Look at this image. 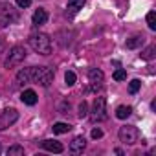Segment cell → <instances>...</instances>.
I'll use <instances>...</instances> for the list:
<instances>
[{
	"label": "cell",
	"mask_w": 156,
	"mask_h": 156,
	"mask_svg": "<svg viewBox=\"0 0 156 156\" xmlns=\"http://www.w3.org/2000/svg\"><path fill=\"white\" fill-rule=\"evenodd\" d=\"M30 46L33 51L41 55H50L51 53V39L46 33H33L30 37Z\"/></svg>",
	"instance_id": "cell-1"
},
{
	"label": "cell",
	"mask_w": 156,
	"mask_h": 156,
	"mask_svg": "<svg viewBox=\"0 0 156 156\" xmlns=\"http://www.w3.org/2000/svg\"><path fill=\"white\" fill-rule=\"evenodd\" d=\"M88 116H90V119L94 123L105 121L107 119V99L105 98H96L94 103H92V108H90Z\"/></svg>",
	"instance_id": "cell-2"
},
{
	"label": "cell",
	"mask_w": 156,
	"mask_h": 156,
	"mask_svg": "<svg viewBox=\"0 0 156 156\" xmlns=\"http://www.w3.org/2000/svg\"><path fill=\"white\" fill-rule=\"evenodd\" d=\"M26 48L24 46H13L11 50H9V55L6 57V62H4V68H15V66H19L24 59H26Z\"/></svg>",
	"instance_id": "cell-3"
},
{
	"label": "cell",
	"mask_w": 156,
	"mask_h": 156,
	"mask_svg": "<svg viewBox=\"0 0 156 156\" xmlns=\"http://www.w3.org/2000/svg\"><path fill=\"white\" fill-rule=\"evenodd\" d=\"M33 81L41 87H50L53 81V72L48 66H33Z\"/></svg>",
	"instance_id": "cell-4"
},
{
	"label": "cell",
	"mask_w": 156,
	"mask_h": 156,
	"mask_svg": "<svg viewBox=\"0 0 156 156\" xmlns=\"http://www.w3.org/2000/svg\"><path fill=\"white\" fill-rule=\"evenodd\" d=\"M19 20L17 9H13L11 4H0V28H6Z\"/></svg>",
	"instance_id": "cell-5"
},
{
	"label": "cell",
	"mask_w": 156,
	"mask_h": 156,
	"mask_svg": "<svg viewBox=\"0 0 156 156\" xmlns=\"http://www.w3.org/2000/svg\"><path fill=\"white\" fill-rule=\"evenodd\" d=\"M118 134H119V141H123L127 145H134L140 140V130L134 125H123Z\"/></svg>",
	"instance_id": "cell-6"
},
{
	"label": "cell",
	"mask_w": 156,
	"mask_h": 156,
	"mask_svg": "<svg viewBox=\"0 0 156 156\" xmlns=\"http://www.w3.org/2000/svg\"><path fill=\"white\" fill-rule=\"evenodd\" d=\"M19 119V110L9 107V108H4L0 112V130H6L8 127H11L15 121Z\"/></svg>",
	"instance_id": "cell-7"
},
{
	"label": "cell",
	"mask_w": 156,
	"mask_h": 156,
	"mask_svg": "<svg viewBox=\"0 0 156 156\" xmlns=\"http://www.w3.org/2000/svg\"><path fill=\"white\" fill-rule=\"evenodd\" d=\"M31 81H33V66L24 68V70H20V72L17 73L15 85H17V87H24V85H28V83H31Z\"/></svg>",
	"instance_id": "cell-8"
},
{
	"label": "cell",
	"mask_w": 156,
	"mask_h": 156,
	"mask_svg": "<svg viewBox=\"0 0 156 156\" xmlns=\"http://www.w3.org/2000/svg\"><path fill=\"white\" fill-rule=\"evenodd\" d=\"M88 81H90L92 88L96 90V88H99V87L103 85V81H105V73H103L101 70H98V68H90V70H88Z\"/></svg>",
	"instance_id": "cell-9"
},
{
	"label": "cell",
	"mask_w": 156,
	"mask_h": 156,
	"mask_svg": "<svg viewBox=\"0 0 156 156\" xmlns=\"http://www.w3.org/2000/svg\"><path fill=\"white\" fill-rule=\"evenodd\" d=\"M85 147H87V140H85V136H75V138L70 141V152H73V154L83 152Z\"/></svg>",
	"instance_id": "cell-10"
},
{
	"label": "cell",
	"mask_w": 156,
	"mask_h": 156,
	"mask_svg": "<svg viewBox=\"0 0 156 156\" xmlns=\"http://www.w3.org/2000/svg\"><path fill=\"white\" fill-rule=\"evenodd\" d=\"M41 147L46 149V151H50V152H55V154H61L64 151L62 143L61 141H55V140H44V141H41Z\"/></svg>",
	"instance_id": "cell-11"
},
{
	"label": "cell",
	"mask_w": 156,
	"mask_h": 156,
	"mask_svg": "<svg viewBox=\"0 0 156 156\" xmlns=\"http://www.w3.org/2000/svg\"><path fill=\"white\" fill-rule=\"evenodd\" d=\"M31 22H33V26H44L46 22H48V11L46 9H42V8H39L35 13H33V19H31Z\"/></svg>",
	"instance_id": "cell-12"
},
{
	"label": "cell",
	"mask_w": 156,
	"mask_h": 156,
	"mask_svg": "<svg viewBox=\"0 0 156 156\" xmlns=\"http://www.w3.org/2000/svg\"><path fill=\"white\" fill-rule=\"evenodd\" d=\"M20 99H22V103L24 105H30V107H33L35 103H37V94H35V90H31V88H28V90H24L22 94H20Z\"/></svg>",
	"instance_id": "cell-13"
},
{
	"label": "cell",
	"mask_w": 156,
	"mask_h": 156,
	"mask_svg": "<svg viewBox=\"0 0 156 156\" xmlns=\"http://www.w3.org/2000/svg\"><path fill=\"white\" fill-rule=\"evenodd\" d=\"M85 2H87V0H68V4H66V9H68V13H70V15L79 13V11L83 9Z\"/></svg>",
	"instance_id": "cell-14"
},
{
	"label": "cell",
	"mask_w": 156,
	"mask_h": 156,
	"mask_svg": "<svg viewBox=\"0 0 156 156\" xmlns=\"http://www.w3.org/2000/svg\"><path fill=\"white\" fill-rule=\"evenodd\" d=\"M143 42H145V37H143V35H132L130 39H127L125 46H127L129 50H136V48L143 46Z\"/></svg>",
	"instance_id": "cell-15"
},
{
	"label": "cell",
	"mask_w": 156,
	"mask_h": 156,
	"mask_svg": "<svg viewBox=\"0 0 156 156\" xmlns=\"http://www.w3.org/2000/svg\"><path fill=\"white\" fill-rule=\"evenodd\" d=\"M130 114H132V107H125V105H121V107L116 108V118H118V119H127Z\"/></svg>",
	"instance_id": "cell-16"
},
{
	"label": "cell",
	"mask_w": 156,
	"mask_h": 156,
	"mask_svg": "<svg viewBox=\"0 0 156 156\" xmlns=\"http://www.w3.org/2000/svg\"><path fill=\"white\" fill-rule=\"evenodd\" d=\"M53 132L55 134H66V132H70L72 130V125H68V123H62V121H59V123H53Z\"/></svg>",
	"instance_id": "cell-17"
},
{
	"label": "cell",
	"mask_w": 156,
	"mask_h": 156,
	"mask_svg": "<svg viewBox=\"0 0 156 156\" xmlns=\"http://www.w3.org/2000/svg\"><path fill=\"white\" fill-rule=\"evenodd\" d=\"M154 53H156V46H154V44H151L147 50H143V51L140 53V57H141V59H145V61H151V59H154Z\"/></svg>",
	"instance_id": "cell-18"
},
{
	"label": "cell",
	"mask_w": 156,
	"mask_h": 156,
	"mask_svg": "<svg viewBox=\"0 0 156 156\" xmlns=\"http://www.w3.org/2000/svg\"><path fill=\"white\" fill-rule=\"evenodd\" d=\"M8 154L9 156H24V147L22 145H11L8 149Z\"/></svg>",
	"instance_id": "cell-19"
},
{
	"label": "cell",
	"mask_w": 156,
	"mask_h": 156,
	"mask_svg": "<svg viewBox=\"0 0 156 156\" xmlns=\"http://www.w3.org/2000/svg\"><path fill=\"white\" fill-rule=\"evenodd\" d=\"M75 81H77V75H75L72 70H68V72L64 73V83H66L68 87H73V85H75Z\"/></svg>",
	"instance_id": "cell-20"
},
{
	"label": "cell",
	"mask_w": 156,
	"mask_h": 156,
	"mask_svg": "<svg viewBox=\"0 0 156 156\" xmlns=\"http://www.w3.org/2000/svg\"><path fill=\"white\" fill-rule=\"evenodd\" d=\"M147 24H149V28L154 31L156 30V13L154 11H149L147 13Z\"/></svg>",
	"instance_id": "cell-21"
},
{
	"label": "cell",
	"mask_w": 156,
	"mask_h": 156,
	"mask_svg": "<svg viewBox=\"0 0 156 156\" xmlns=\"http://www.w3.org/2000/svg\"><path fill=\"white\" fill-rule=\"evenodd\" d=\"M77 116H79V118H87L88 116V105H87L85 99L79 103V112H77Z\"/></svg>",
	"instance_id": "cell-22"
},
{
	"label": "cell",
	"mask_w": 156,
	"mask_h": 156,
	"mask_svg": "<svg viewBox=\"0 0 156 156\" xmlns=\"http://www.w3.org/2000/svg\"><path fill=\"white\" fill-rule=\"evenodd\" d=\"M140 87H141V81H140V79H132V81L129 83V92H130V94H136V92L140 90Z\"/></svg>",
	"instance_id": "cell-23"
},
{
	"label": "cell",
	"mask_w": 156,
	"mask_h": 156,
	"mask_svg": "<svg viewBox=\"0 0 156 156\" xmlns=\"http://www.w3.org/2000/svg\"><path fill=\"white\" fill-rule=\"evenodd\" d=\"M114 79H116V81H125V79H127V72L121 70V68L116 70V72H114Z\"/></svg>",
	"instance_id": "cell-24"
},
{
	"label": "cell",
	"mask_w": 156,
	"mask_h": 156,
	"mask_svg": "<svg viewBox=\"0 0 156 156\" xmlns=\"http://www.w3.org/2000/svg\"><path fill=\"white\" fill-rule=\"evenodd\" d=\"M92 138H94V140L103 138V130H101V129H94V130H92Z\"/></svg>",
	"instance_id": "cell-25"
},
{
	"label": "cell",
	"mask_w": 156,
	"mask_h": 156,
	"mask_svg": "<svg viewBox=\"0 0 156 156\" xmlns=\"http://www.w3.org/2000/svg\"><path fill=\"white\" fill-rule=\"evenodd\" d=\"M30 4H31V0H17L19 8H30Z\"/></svg>",
	"instance_id": "cell-26"
},
{
	"label": "cell",
	"mask_w": 156,
	"mask_h": 156,
	"mask_svg": "<svg viewBox=\"0 0 156 156\" xmlns=\"http://www.w3.org/2000/svg\"><path fill=\"white\" fill-rule=\"evenodd\" d=\"M0 152H2V147H0Z\"/></svg>",
	"instance_id": "cell-27"
}]
</instances>
